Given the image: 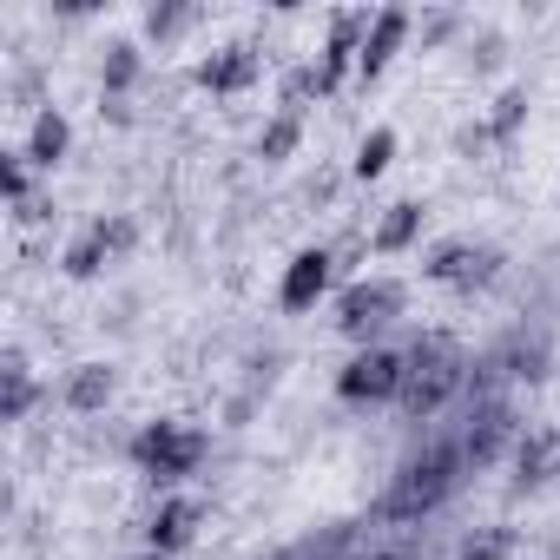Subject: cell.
Instances as JSON below:
<instances>
[{"label": "cell", "mask_w": 560, "mask_h": 560, "mask_svg": "<svg viewBox=\"0 0 560 560\" xmlns=\"http://www.w3.org/2000/svg\"><path fill=\"white\" fill-rule=\"evenodd\" d=\"M323 284H330V251H304V257L284 271V310H304Z\"/></svg>", "instance_id": "obj_8"}, {"label": "cell", "mask_w": 560, "mask_h": 560, "mask_svg": "<svg viewBox=\"0 0 560 560\" xmlns=\"http://www.w3.org/2000/svg\"><path fill=\"white\" fill-rule=\"evenodd\" d=\"M514 462H521V481H554V475H560V429H547V435H528Z\"/></svg>", "instance_id": "obj_10"}, {"label": "cell", "mask_w": 560, "mask_h": 560, "mask_svg": "<svg viewBox=\"0 0 560 560\" xmlns=\"http://www.w3.org/2000/svg\"><path fill=\"white\" fill-rule=\"evenodd\" d=\"M501 554H508V534H488V541H475L462 560H501Z\"/></svg>", "instance_id": "obj_21"}, {"label": "cell", "mask_w": 560, "mask_h": 560, "mask_svg": "<svg viewBox=\"0 0 560 560\" xmlns=\"http://www.w3.org/2000/svg\"><path fill=\"white\" fill-rule=\"evenodd\" d=\"M132 80H139V47H132V40H119V47L106 53V86L119 93V86H132Z\"/></svg>", "instance_id": "obj_16"}, {"label": "cell", "mask_w": 560, "mask_h": 560, "mask_svg": "<svg viewBox=\"0 0 560 560\" xmlns=\"http://www.w3.org/2000/svg\"><path fill=\"white\" fill-rule=\"evenodd\" d=\"M389 152H396V139H389V132H369V139H363V152H356V172H363V178H376V172L389 165Z\"/></svg>", "instance_id": "obj_17"}, {"label": "cell", "mask_w": 560, "mask_h": 560, "mask_svg": "<svg viewBox=\"0 0 560 560\" xmlns=\"http://www.w3.org/2000/svg\"><path fill=\"white\" fill-rule=\"evenodd\" d=\"M198 80H205V86H218V93H238V86H251V80H257L251 47H224V53H211V60L198 66Z\"/></svg>", "instance_id": "obj_9"}, {"label": "cell", "mask_w": 560, "mask_h": 560, "mask_svg": "<svg viewBox=\"0 0 560 560\" xmlns=\"http://www.w3.org/2000/svg\"><path fill=\"white\" fill-rule=\"evenodd\" d=\"M60 152H66V119H60V112H40V119H33V145H27V159L53 165Z\"/></svg>", "instance_id": "obj_14"}, {"label": "cell", "mask_w": 560, "mask_h": 560, "mask_svg": "<svg viewBox=\"0 0 560 560\" xmlns=\"http://www.w3.org/2000/svg\"><path fill=\"white\" fill-rule=\"evenodd\" d=\"M462 462H468V455H462L455 442H435L422 462L402 468V481L389 488L383 501H376V514H383V521H416V514H429L435 501H448V488H455Z\"/></svg>", "instance_id": "obj_1"}, {"label": "cell", "mask_w": 560, "mask_h": 560, "mask_svg": "<svg viewBox=\"0 0 560 560\" xmlns=\"http://www.w3.org/2000/svg\"><path fill=\"white\" fill-rule=\"evenodd\" d=\"M7 192H14V198L27 192V165H20V159H7Z\"/></svg>", "instance_id": "obj_23"}, {"label": "cell", "mask_w": 560, "mask_h": 560, "mask_svg": "<svg viewBox=\"0 0 560 560\" xmlns=\"http://www.w3.org/2000/svg\"><path fill=\"white\" fill-rule=\"evenodd\" d=\"M416 224H422L416 205H396V211L383 218V231H376V251H402V244L416 238Z\"/></svg>", "instance_id": "obj_15"}, {"label": "cell", "mask_w": 560, "mask_h": 560, "mask_svg": "<svg viewBox=\"0 0 560 560\" xmlns=\"http://www.w3.org/2000/svg\"><path fill=\"white\" fill-rule=\"evenodd\" d=\"M290 145H297V119H271V126H264V139H257V152H264V159H284Z\"/></svg>", "instance_id": "obj_18"}, {"label": "cell", "mask_w": 560, "mask_h": 560, "mask_svg": "<svg viewBox=\"0 0 560 560\" xmlns=\"http://www.w3.org/2000/svg\"><path fill=\"white\" fill-rule=\"evenodd\" d=\"M145 462V475L152 481H185L198 468V455H205V435H192V429H178V422H159V429H145L139 435V448H132Z\"/></svg>", "instance_id": "obj_3"}, {"label": "cell", "mask_w": 560, "mask_h": 560, "mask_svg": "<svg viewBox=\"0 0 560 560\" xmlns=\"http://www.w3.org/2000/svg\"><path fill=\"white\" fill-rule=\"evenodd\" d=\"M106 396H112V369L106 363H86V369L66 376V402H73V409H99Z\"/></svg>", "instance_id": "obj_12"}, {"label": "cell", "mask_w": 560, "mask_h": 560, "mask_svg": "<svg viewBox=\"0 0 560 560\" xmlns=\"http://www.w3.org/2000/svg\"><path fill=\"white\" fill-rule=\"evenodd\" d=\"M185 20L192 14H178V7H152V14H145V33H178Z\"/></svg>", "instance_id": "obj_20"}, {"label": "cell", "mask_w": 560, "mask_h": 560, "mask_svg": "<svg viewBox=\"0 0 560 560\" xmlns=\"http://www.w3.org/2000/svg\"><path fill=\"white\" fill-rule=\"evenodd\" d=\"M402 376H409V356L396 350H369L343 369V396L350 402H383V396H402Z\"/></svg>", "instance_id": "obj_4"}, {"label": "cell", "mask_w": 560, "mask_h": 560, "mask_svg": "<svg viewBox=\"0 0 560 560\" xmlns=\"http://www.w3.org/2000/svg\"><path fill=\"white\" fill-rule=\"evenodd\" d=\"M402 310V284H356L343 297V330L350 336H369L376 323H389Z\"/></svg>", "instance_id": "obj_5"}, {"label": "cell", "mask_w": 560, "mask_h": 560, "mask_svg": "<svg viewBox=\"0 0 560 560\" xmlns=\"http://www.w3.org/2000/svg\"><path fill=\"white\" fill-rule=\"evenodd\" d=\"M429 277L442 284H481V277H495V251H475V244H442L429 264Z\"/></svg>", "instance_id": "obj_6"}, {"label": "cell", "mask_w": 560, "mask_h": 560, "mask_svg": "<svg viewBox=\"0 0 560 560\" xmlns=\"http://www.w3.org/2000/svg\"><path fill=\"white\" fill-rule=\"evenodd\" d=\"M192 528H198V501H172V508L152 521V547H159V554H172V547L192 541Z\"/></svg>", "instance_id": "obj_11"}, {"label": "cell", "mask_w": 560, "mask_h": 560, "mask_svg": "<svg viewBox=\"0 0 560 560\" xmlns=\"http://www.w3.org/2000/svg\"><path fill=\"white\" fill-rule=\"evenodd\" d=\"M402 27H409V14H383V20H376V33L363 40V73H383V60H389V47L402 40Z\"/></svg>", "instance_id": "obj_13"}, {"label": "cell", "mask_w": 560, "mask_h": 560, "mask_svg": "<svg viewBox=\"0 0 560 560\" xmlns=\"http://www.w3.org/2000/svg\"><path fill=\"white\" fill-rule=\"evenodd\" d=\"M514 119H521V93H508V99H501V112H495V126H501V132H514Z\"/></svg>", "instance_id": "obj_22"}, {"label": "cell", "mask_w": 560, "mask_h": 560, "mask_svg": "<svg viewBox=\"0 0 560 560\" xmlns=\"http://www.w3.org/2000/svg\"><path fill=\"white\" fill-rule=\"evenodd\" d=\"M462 356H455V343L448 336H422L416 356H409V376H402V409H416V416H429V409H442L455 389H462Z\"/></svg>", "instance_id": "obj_2"}, {"label": "cell", "mask_w": 560, "mask_h": 560, "mask_svg": "<svg viewBox=\"0 0 560 560\" xmlns=\"http://www.w3.org/2000/svg\"><path fill=\"white\" fill-rule=\"evenodd\" d=\"M27 402H33V376H27V363H7V416H27Z\"/></svg>", "instance_id": "obj_19"}, {"label": "cell", "mask_w": 560, "mask_h": 560, "mask_svg": "<svg viewBox=\"0 0 560 560\" xmlns=\"http://www.w3.org/2000/svg\"><path fill=\"white\" fill-rule=\"evenodd\" d=\"M508 429H514V416H508V402H488V409H481L475 416V429H468V442H462V455L468 462H495V448L508 442Z\"/></svg>", "instance_id": "obj_7"}]
</instances>
